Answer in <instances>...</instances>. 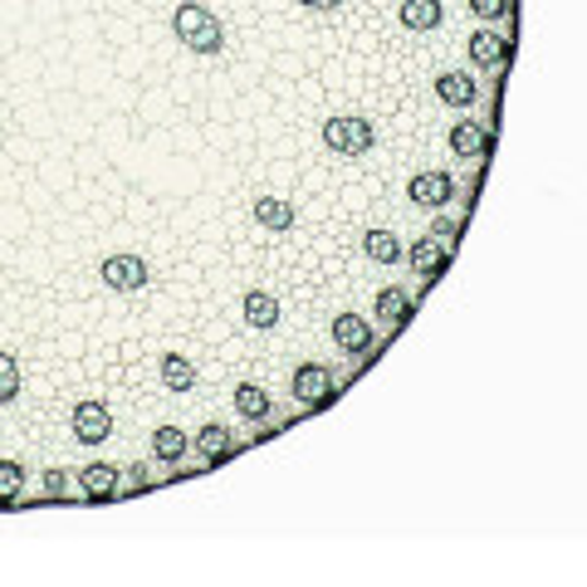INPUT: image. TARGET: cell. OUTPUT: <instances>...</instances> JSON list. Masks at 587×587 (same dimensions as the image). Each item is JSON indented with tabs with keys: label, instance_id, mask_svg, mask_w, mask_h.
I'll return each mask as SVG.
<instances>
[{
	"label": "cell",
	"instance_id": "1",
	"mask_svg": "<svg viewBox=\"0 0 587 587\" xmlns=\"http://www.w3.org/2000/svg\"><path fill=\"white\" fill-rule=\"evenodd\" d=\"M172 35L182 39L186 49H196V55H220V49H226V30H220V20L206 5H196V0H182V5H176Z\"/></svg>",
	"mask_w": 587,
	"mask_h": 587
},
{
	"label": "cell",
	"instance_id": "2",
	"mask_svg": "<svg viewBox=\"0 0 587 587\" xmlns=\"http://www.w3.org/2000/svg\"><path fill=\"white\" fill-rule=\"evenodd\" d=\"M372 123L358 118V113H338V118L323 123V147H329L333 157H367L372 152Z\"/></svg>",
	"mask_w": 587,
	"mask_h": 587
},
{
	"label": "cell",
	"instance_id": "15",
	"mask_svg": "<svg viewBox=\"0 0 587 587\" xmlns=\"http://www.w3.org/2000/svg\"><path fill=\"white\" fill-rule=\"evenodd\" d=\"M440 0H402L396 5V20H402V30H436L440 25Z\"/></svg>",
	"mask_w": 587,
	"mask_h": 587
},
{
	"label": "cell",
	"instance_id": "24",
	"mask_svg": "<svg viewBox=\"0 0 587 587\" xmlns=\"http://www.w3.org/2000/svg\"><path fill=\"white\" fill-rule=\"evenodd\" d=\"M39 495H45V499H65L69 495V475H65V470H45V480H39Z\"/></svg>",
	"mask_w": 587,
	"mask_h": 587
},
{
	"label": "cell",
	"instance_id": "26",
	"mask_svg": "<svg viewBox=\"0 0 587 587\" xmlns=\"http://www.w3.org/2000/svg\"><path fill=\"white\" fill-rule=\"evenodd\" d=\"M431 235L440 240V245H446V250H456V240H460V226H456V220H440V226L431 230Z\"/></svg>",
	"mask_w": 587,
	"mask_h": 587
},
{
	"label": "cell",
	"instance_id": "6",
	"mask_svg": "<svg viewBox=\"0 0 587 587\" xmlns=\"http://www.w3.org/2000/svg\"><path fill=\"white\" fill-rule=\"evenodd\" d=\"M108 431H113L108 402H79V406H73V436H79L83 446H103Z\"/></svg>",
	"mask_w": 587,
	"mask_h": 587
},
{
	"label": "cell",
	"instance_id": "4",
	"mask_svg": "<svg viewBox=\"0 0 587 587\" xmlns=\"http://www.w3.org/2000/svg\"><path fill=\"white\" fill-rule=\"evenodd\" d=\"M289 392L299 396L303 406L333 402V372L323 362H299V367H294V377H289Z\"/></svg>",
	"mask_w": 587,
	"mask_h": 587
},
{
	"label": "cell",
	"instance_id": "19",
	"mask_svg": "<svg viewBox=\"0 0 587 587\" xmlns=\"http://www.w3.org/2000/svg\"><path fill=\"white\" fill-rule=\"evenodd\" d=\"M372 309H377V319H382L387 329H402V323L412 319V299H406L402 289H377V303H372Z\"/></svg>",
	"mask_w": 587,
	"mask_h": 587
},
{
	"label": "cell",
	"instance_id": "17",
	"mask_svg": "<svg viewBox=\"0 0 587 587\" xmlns=\"http://www.w3.org/2000/svg\"><path fill=\"white\" fill-rule=\"evenodd\" d=\"M255 220L265 230H275V235H285V230L294 226V206L285 202V196H255Z\"/></svg>",
	"mask_w": 587,
	"mask_h": 587
},
{
	"label": "cell",
	"instance_id": "28",
	"mask_svg": "<svg viewBox=\"0 0 587 587\" xmlns=\"http://www.w3.org/2000/svg\"><path fill=\"white\" fill-rule=\"evenodd\" d=\"M299 5H309V10H338L343 0H299Z\"/></svg>",
	"mask_w": 587,
	"mask_h": 587
},
{
	"label": "cell",
	"instance_id": "5",
	"mask_svg": "<svg viewBox=\"0 0 587 587\" xmlns=\"http://www.w3.org/2000/svg\"><path fill=\"white\" fill-rule=\"evenodd\" d=\"M118 490H123V475H118V465H108V460H93V465L79 470V495L93 499V505L118 499Z\"/></svg>",
	"mask_w": 587,
	"mask_h": 587
},
{
	"label": "cell",
	"instance_id": "23",
	"mask_svg": "<svg viewBox=\"0 0 587 587\" xmlns=\"http://www.w3.org/2000/svg\"><path fill=\"white\" fill-rule=\"evenodd\" d=\"M20 396V362L15 353H0V406H10Z\"/></svg>",
	"mask_w": 587,
	"mask_h": 587
},
{
	"label": "cell",
	"instance_id": "7",
	"mask_svg": "<svg viewBox=\"0 0 587 587\" xmlns=\"http://www.w3.org/2000/svg\"><path fill=\"white\" fill-rule=\"evenodd\" d=\"M406 196H412L416 206H426V211H436V206H446L450 196H456V176L450 172H416L412 182H406Z\"/></svg>",
	"mask_w": 587,
	"mask_h": 587
},
{
	"label": "cell",
	"instance_id": "14",
	"mask_svg": "<svg viewBox=\"0 0 587 587\" xmlns=\"http://www.w3.org/2000/svg\"><path fill=\"white\" fill-rule=\"evenodd\" d=\"M196 456L202 460H211V465H220V460H230L235 456V436L226 431V426H202V431H196Z\"/></svg>",
	"mask_w": 587,
	"mask_h": 587
},
{
	"label": "cell",
	"instance_id": "16",
	"mask_svg": "<svg viewBox=\"0 0 587 587\" xmlns=\"http://www.w3.org/2000/svg\"><path fill=\"white\" fill-rule=\"evenodd\" d=\"M450 152H456V157H480V152H490V133L480 128V123L460 118L456 128H450Z\"/></svg>",
	"mask_w": 587,
	"mask_h": 587
},
{
	"label": "cell",
	"instance_id": "22",
	"mask_svg": "<svg viewBox=\"0 0 587 587\" xmlns=\"http://www.w3.org/2000/svg\"><path fill=\"white\" fill-rule=\"evenodd\" d=\"M20 495H25V465L20 460H0V509L20 505Z\"/></svg>",
	"mask_w": 587,
	"mask_h": 587
},
{
	"label": "cell",
	"instance_id": "8",
	"mask_svg": "<svg viewBox=\"0 0 587 587\" xmlns=\"http://www.w3.org/2000/svg\"><path fill=\"white\" fill-rule=\"evenodd\" d=\"M446 260H450V250L440 245L436 235H422V240L412 245V269L422 275V285H436L440 269H446Z\"/></svg>",
	"mask_w": 587,
	"mask_h": 587
},
{
	"label": "cell",
	"instance_id": "3",
	"mask_svg": "<svg viewBox=\"0 0 587 587\" xmlns=\"http://www.w3.org/2000/svg\"><path fill=\"white\" fill-rule=\"evenodd\" d=\"M99 275H103V285H108L113 294H138V289L152 285V269H147L142 255H108L99 265Z\"/></svg>",
	"mask_w": 587,
	"mask_h": 587
},
{
	"label": "cell",
	"instance_id": "13",
	"mask_svg": "<svg viewBox=\"0 0 587 587\" xmlns=\"http://www.w3.org/2000/svg\"><path fill=\"white\" fill-rule=\"evenodd\" d=\"M157 372H162V387H166V392H192V387H196V362L186 358V353H162Z\"/></svg>",
	"mask_w": 587,
	"mask_h": 587
},
{
	"label": "cell",
	"instance_id": "9",
	"mask_svg": "<svg viewBox=\"0 0 587 587\" xmlns=\"http://www.w3.org/2000/svg\"><path fill=\"white\" fill-rule=\"evenodd\" d=\"M240 313H245L250 329L265 333V329H275V323H279V299L269 289H250L245 299H240Z\"/></svg>",
	"mask_w": 587,
	"mask_h": 587
},
{
	"label": "cell",
	"instance_id": "11",
	"mask_svg": "<svg viewBox=\"0 0 587 587\" xmlns=\"http://www.w3.org/2000/svg\"><path fill=\"white\" fill-rule=\"evenodd\" d=\"M436 99L446 103V108H470L475 103V79H470L465 69H450L436 79Z\"/></svg>",
	"mask_w": 587,
	"mask_h": 587
},
{
	"label": "cell",
	"instance_id": "10",
	"mask_svg": "<svg viewBox=\"0 0 587 587\" xmlns=\"http://www.w3.org/2000/svg\"><path fill=\"white\" fill-rule=\"evenodd\" d=\"M333 343H338L343 353H367L372 348V329H367V319H358V313H338V319H333Z\"/></svg>",
	"mask_w": 587,
	"mask_h": 587
},
{
	"label": "cell",
	"instance_id": "21",
	"mask_svg": "<svg viewBox=\"0 0 587 587\" xmlns=\"http://www.w3.org/2000/svg\"><path fill=\"white\" fill-rule=\"evenodd\" d=\"M235 412L245 416V422H265L269 416V392L260 382H240L235 387Z\"/></svg>",
	"mask_w": 587,
	"mask_h": 587
},
{
	"label": "cell",
	"instance_id": "25",
	"mask_svg": "<svg viewBox=\"0 0 587 587\" xmlns=\"http://www.w3.org/2000/svg\"><path fill=\"white\" fill-rule=\"evenodd\" d=\"M470 10H475L480 20H499L509 10V0H470Z\"/></svg>",
	"mask_w": 587,
	"mask_h": 587
},
{
	"label": "cell",
	"instance_id": "18",
	"mask_svg": "<svg viewBox=\"0 0 587 587\" xmlns=\"http://www.w3.org/2000/svg\"><path fill=\"white\" fill-rule=\"evenodd\" d=\"M362 255H367V260H377V265H396V260H402V240H396L392 230L372 226V230L362 235Z\"/></svg>",
	"mask_w": 587,
	"mask_h": 587
},
{
	"label": "cell",
	"instance_id": "12",
	"mask_svg": "<svg viewBox=\"0 0 587 587\" xmlns=\"http://www.w3.org/2000/svg\"><path fill=\"white\" fill-rule=\"evenodd\" d=\"M470 59H475L480 69H499L509 59V39L495 35V30H475V35H470Z\"/></svg>",
	"mask_w": 587,
	"mask_h": 587
},
{
	"label": "cell",
	"instance_id": "20",
	"mask_svg": "<svg viewBox=\"0 0 587 587\" xmlns=\"http://www.w3.org/2000/svg\"><path fill=\"white\" fill-rule=\"evenodd\" d=\"M186 450H192V436H186L182 426H157V431H152V456L166 460V465H172V460H182Z\"/></svg>",
	"mask_w": 587,
	"mask_h": 587
},
{
	"label": "cell",
	"instance_id": "27",
	"mask_svg": "<svg viewBox=\"0 0 587 587\" xmlns=\"http://www.w3.org/2000/svg\"><path fill=\"white\" fill-rule=\"evenodd\" d=\"M128 470H133V475H128V485H133V490H152V480H157V475H152V465H128Z\"/></svg>",
	"mask_w": 587,
	"mask_h": 587
}]
</instances>
